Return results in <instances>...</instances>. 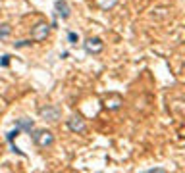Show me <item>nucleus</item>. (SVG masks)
Returning <instances> with one entry per match:
<instances>
[{"label": "nucleus", "instance_id": "obj_1", "mask_svg": "<svg viewBox=\"0 0 185 173\" xmlns=\"http://www.w3.org/2000/svg\"><path fill=\"white\" fill-rule=\"evenodd\" d=\"M33 141L37 142L41 148H46V146L54 144V135L50 131H35L33 133Z\"/></svg>", "mask_w": 185, "mask_h": 173}, {"label": "nucleus", "instance_id": "obj_2", "mask_svg": "<svg viewBox=\"0 0 185 173\" xmlns=\"http://www.w3.org/2000/svg\"><path fill=\"white\" fill-rule=\"evenodd\" d=\"M39 114H41L42 119H46V121H58L62 115L60 108L58 106H44V108L39 110Z\"/></svg>", "mask_w": 185, "mask_h": 173}, {"label": "nucleus", "instance_id": "obj_3", "mask_svg": "<svg viewBox=\"0 0 185 173\" xmlns=\"http://www.w3.org/2000/svg\"><path fill=\"white\" fill-rule=\"evenodd\" d=\"M102 48H104V44H102V41L98 37H91V39L85 41V50H87L89 54H98Z\"/></svg>", "mask_w": 185, "mask_h": 173}, {"label": "nucleus", "instance_id": "obj_4", "mask_svg": "<svg viewBox=\"0 0 185 173\" xmlns=\"http://www.w3.org/2000/svg\"><path fill=\"white\" fill-rule=\"evenodd\" d=\"M68 127L69 131H73V133H83L85 131V121L79 115H73V117L68 121Z\"/></svg>", "mask_w": 185, "mask_h": 173}, {"label": "nucleus", "instance_id": "obj_5", "mask_svg": "<svg viewBox=\"0 0 185 173\" xmlns=\"http://www.w3.org/2000/svg\"><path fill=\"white\" fill-rule=\"evenodd\" d=\"M54 8H56V12H58V15H60V18H64V19H68V18H69V14H71V10H69V4L66 2V0H56Z\"/></svg>", "mask_w": 185, "mask_h": 173}, {"label": "nucleus", "instance_id": "obj_6", "mask_svg": "<svg viewBox=\"0 0 185 173\" xmlns=\"http://www.w3.org/2000/svg\"><path fill=\"white\" fill-rule=\"evenodd\" d=\"M46 33H48V25L46 23H39L37 27L33 29V39L35 41H41V39H44Z\"/></svg>", "mask_w": 185, "mask_h": 173}, {"label": "nucleus", "instance_id": "obj_7", "mask_svg": "<svg viewBox=\"0 0 185 173\" xmlns=\"http://www.w3.org/2000/svg\"><path fill=\"white\" fill-rule=\"evenodd\" d=\"M16 127H19L21 131H29V133H31V131H33V121H31V119L21 117V119H18V121H16Z\"/></svg>", "mask_w": 185, "mask_h": 173}, {"label": "nucleus", "instance_id": "obj_8", "mask_svg": "<svg viewBox=\"0 0 185 173\" xmlns=\"http://www.w3.org/2000/svg\"><path fill=\"white\" fill-rule=\"evenodd\" d=\"M10 33H12V27H10L8 23H2L0 25V39H8Z\"/></svg>", "mask_w": 185, "mask_h": 173}, {"label": "nucleus", "instance_id": "obj_9", "mask_svg": "<svg viewBox=\"0 0 185 173\" xmlns=\"http://www.w3.org/2000/svg\"><path fill=\"white\" fill-rule=\"evenodd\" d=\"M120 104H121V100L118 98V96H114L112 100H108V98H106V108H110V110H116V108H120Z\"/></svg>", "mask_w": 185, "mask_h": 173}, {"label": "nucleus", "instance_id": "obj_10", "mask_svg": "<svg viewBox=\"0 0 185 173\" xmlns=\"http://www.w3.org/2000/svg\"><path fill=\"white\" fill-rule=\"evenodd\" d=\"M19 133H21V129H19V127H16V129H14V131H10V133H8V135H6V139H8V142H14V139H16V137H18Z\"/></svg>", "mask_w": 185, "mask_h": 173}, {"label": "nucleus", "instance_id": "obj_11", "mask_svg": "<svg viewBox=\"0 0 185 173\" xmlns=\"http://www.w3.org/2000/svg\"><path fill=\"white\" fill-rule=\"evenodd\" d=\"M68 41L71 42V44H77V41H79V37H77V33H68Z\"/></svg>", "mask_w": 185, "mask_h": 173}, {"label": "nucleus", "instance_id": "obj_12", "mask_svg": "<svg viewBox=\"0 0 185 173\" xmlns=\"http://www.w3.org/2000/svg\"><path fill=\"white\" fill-rule=\"evenodd\" d=\"M31 44V41H19V42H14L16 48H21V46H29Z\"/></svg>", "mask_w": 185, "mask_h": 173}, {"label": "nucleus", "instance_id": "obj_13", "mask_svg": "<svg viewBox=\"0 0 185 173\" xmlns=\"http://www.w3.org/2000/svg\"><path fill=\"white\" fill-rule=\"evenodd\" d=\"M8 64H10V56H2V58H0V65H2V68H6Z\"/></svg>", "mask_w": 185, "mask_h": 173}, {"label": "nucleus", "instance_id": "obj_14", "mask_svg": "<svg viewBox=\"0 0 185 173\" xmlns=\"http://www.w3.org/2000/svg\"><path fill=\"white\" fill-rule=\"evenodd\" d=\"M148 171H150V173H162L164 169H162V167H154V169H148Z\"/></svg>", "mask_w": 185, "mask_h": 173}]
</instances>
